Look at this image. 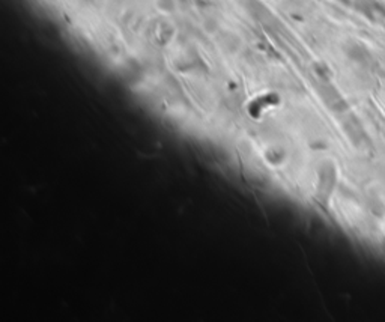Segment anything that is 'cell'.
I'll return each mask as SVG.
<instances>
[]
</instances>
